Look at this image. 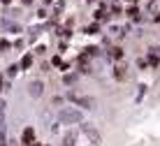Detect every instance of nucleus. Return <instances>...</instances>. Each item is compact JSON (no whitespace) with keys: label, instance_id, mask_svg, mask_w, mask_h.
I'll use <instances>...</instances> for the list:
<instances>
[{"label":"nucleus","instance_id":"obj_1","mask_svg":"<svg viewBox=\"0 0 160 146\" xmlns=\"http://www.w3.org/2000/svg\"><path fill=\"white\" fill-rule=\"evenodd\" d=\"M56 121L60 125H81L84 123V114H81L79 107H60L56 114Z\"/></svg>","mask_w":160,"mask_h":146},{"label":"nucleus","instance_id":"obj_2","mask_svg":"<svg viewBox=\"0 0 160 146\" xmlns=\"http://www.w3.org/2000/svg\"><path fill=\"white\" fill-rule=\"evenodd\" d=\"M79 130H81V132H84L86 137H88V142H91L93 146H100V144H102V134L98 132L95 128L91 125V123H81V125H79Z\"/></svg>","mask_w":160,"mask_h":146},{"label":"nucleus","instance_id":"obj_3","mask_svg":"<svg viewBox=\"0 0 160 146\" xmlns=\"http://www.w3.org/2000/svg\"><path fill=\"white\" fill-rule=\"evenodd\" d=\"M19 142H21V146H32V144L37 142V132H35V128H32V125H26L23 130H21Z\"/></svg>","mask_w":160,"mask_h":146},{"label":"nucleus","instance_id":"obj_4","mask_svg":"<svg viewBox=\"0 0 160 146\" xmlns=\"http://www.w3.org/2000/svg\"><path fill=\"white\" fill-rule=\"evenodd\" d=\"M44 88H47V86H44L42 79H32V81H28V95H30L32 100H40L42 95H44Z\"/></svg>","mask_w":160,"mask_h":146},{"label":"nucleus","instance_id":"obj_5","mask_svg":"<svg viewBox=\"0 0 160 146\" xmlns=\"http://www.w3.org/2000/svg\"><path fill=\"white\" fill-rule=\"evenodd\" d=\"M112 77H114L116 81H128V77H130L128 65H123V63H114V67H112Z\"/></svg>","mask_w":160,"mask_h":146},{"label":"nucleus","instance_id":"obj_6","mask_svg":"<svg viewBox=\"0 0 160 146\" xmlns=\"http://www.w3.org/2000/svg\"><path fill=\"white\" fill-rule=\"evenodd\" d=\"M74 104L79 107V109H95V100H93L91 95H77Z\"/></svg>","mask_w":160,"mask_h":146},{"label":"nucleus","instance_id":"obj_7","mask_svg":"<svg viewBox=\"0 0 160 146\" xmlns=\"http://www.w3.org/2000/svg\"><path fill=\"white\" fill-rule=\"evenodd\" d=\"M107 56L114 60V63H121V60H123V56H125V51H123V47H121V44H114V47H109Z\"/></svg>","mask_w":160,"mask_h":146},{"label":"nucleus","instance_id":"obj_8","mask_svg":"<svg viewBox=\"0 0 160 146\" xmlns=\"http://www.w3.org/2000/svg\"><path fill=\"white\" fill-rule=\"evenodd\" d=\"M51 67H56V70H60L65 74V72L70 70V63H68V60H63V56H60V53H56V56H51Z\"/></svg>","mask_w":160,"mask_h":146},{"label":"nucleus","instance_id":"obj_9","mask_svg":"<svg viewBox=\"0 0 160 146\" xmlns=\"http://www.w3.org/2000/svg\"><path fill=\"white\" fill-rule=\"evenodd\" d=\"M77 144H79V134H77L74 130L65 132L63 137H60V146H77Z\"/></svg>","mask_w":160,"mask_h":146},{"label":"nucleus","instance_id":"obj_10","mask_svg":"<svg viewBox=\"0 0 160 146\" xmlns=\"http://www.w3.org/2000/svg\"><path fill=\"white\" fill-rule=\"evenodd\" d=\"M60 81H63V86H68V88H72L74 86V83L77 81H79V72H65V74H63V79H60Z\"/></svg>","mask_w":160,"mask_h":146},{"label":"nucleus","instance_id":"obj_11","mask_svg":"<svg viewBox=\"0 0 160 146\" xmlns=\"http://www.w3.org/2000/svg\"><path fill=\"white\" fill-rule=\"evenodd\" d=\"M32 63H35V56H32V51H28V53H23V56H21L19 67L26 72V70H30V67H32Z\"/></svg>","mask_w":160,"mask_h":146},{"label":"nucleus","instance_id":"obj_12","mask_svg":"<svg viewBox=\"0 0 160 146\" xmlns=\"http://www.w3.org/2000/svg\"><path fill=\"white\" fill-rule=\"evenodd\" d=\"M125 16H130L135 23H139V21H142V12H139V7H137V5H130V7L125 9Z\"/></svg>","mask_w":160,"mask_h":146},{"label":"nucleus","instance_id":"obj_13","mask_svg":"<svg viewBox=\"0 0 160 146\" xmlns=\"http://www.w3.org/2000/svg\"><path fill=\"white\" fill-rule=\"evenodd\" d=\"M84 53H86V56H91V58H95V56L100 58V56H102V47H100V44H91V47H86V49H84Z\"/></svg>","mask_w":160,"mask_h":146},{"label":"nucleus","instance_id":"obj_14","mask_svg":"<svg viewBox=\"0 0 160 146\" xmlns=\"http://www.w3.org/2000/svg\"><path fill=\"white\" fill-rule=\"evenodd\" d=\"M21 72V67H19V63H12V65H7V70H5V77L7 79H14L16 74Z\"/></svg>","mask_w":160,"mask_h":146},{"label":"nucleus","instance_id":"obj_15","mask_svg":"<svg viewBox=\"0 0 160 146\" xmlns=\"http://www.w3.org/2000/svg\"><path fill=\"white\" fill-rule=\"evenodd\" d=\"M84 33H86V35H100V23H98V21L88 23V26L84 28Z\"/></svg>","mask_w":160,"mask_h":146},{"label":"nucleus","instance_id":"obj_16","mask_svg":"<svg viewBox=\"0 0 160 146\" xmlns=\"http://www.w3.org/2000/svg\"><path fill=\"white\" fill-rule=\"evenodd\" d=\"M65 102H68V100H65V95H53V98H51V107H56V109L65 107Z\"/></svg>","mask_w":160,"mask_h":146},{"label":"nucleus","instance_id":"obj_17","mask_svg":"<svg viewBox=\"0 0 160 146\" xmlns=\"http://www.w3.org/2000/svg\"><path fill=\"white\" fill-rule=\"evenodd\" d=\"M2 28H5V30H12V33H21V30H23L19 23H12V21H2Z\"/></svg>","mask_w":160,"mask_h":146},{"label":"nucleus","instance_id":"obj_18","mask_svg":"<svg viewBox=\"0 0 160 146\" xmlns=\"http://www.w3.org/2000/svg\"><path fill=\"white\" fill-rule=\"evenodd\" d=\"M65 12V3L60 0V3H56L53 5V19H60V14Z\"/></svg>","mask_w":160,"mask_h":146},{"label":"nucleus","instance_id":"obj_19","mask_svg":"<svg viewBox=\"0 0 160 146\" xmlns=\"http://www.w3.org/2000/svg\"><path fill=\"white\" fill-rule=\"evenodd\" d=\"M9 49H14V44H12V42H9V40H5V37H2V40H0V53H5V51H9Z\"/></svg>","mask_w":160,"mask_h":146},{"label":"nucleus","instance_id":"obj_20","mask_svg":"<svg viewBox=\"0 0 160 146\" xmlns=\"http://www.w3.org/2000/svg\"><path fill=\"white\" fill-rule=\"evenodd\" d=\"M9 144V137H7V130H0V146H7Z\"/></svg>","mask_w":160,"mask_h":146},{"label":"nucleus","instance_id":"obj_21","mask_svg":"<svg viewBox=\"0 0 160 146\" xmlns=\"http://www.w3.org/2000/svg\"><path fill=\"white\" fill-rule=\"evenodd\" d=\"M44 51H47V44H37L35 51H32V56H44Z\"/></svg>","mask_w":160,"mask_h":146},{"label":"nucleus","instance_id":"obj_22","mask_svg":"<svg viewBox=\"0 0 160 146\" xmlns=\"http://www.w3.org/2000/svg\"><path fill=\"white\" fill-rule=\"evenodd\" d=\"M137 67H139V70H148V60L146 58H139V60H137Z\"/></svg>","mask_w":160,"mask_h":146},{"label":"nucleus","instance_id":"obj_23","mask_svg":"<svg viewBox=\"0 0 160 146\" xmlns=\"http://www.w3.org/2000/svg\"><path fill=\"white\" fill-rule=\"evenodd\" d=\"M5 111H7V100L0 98V116H5Z\"/></svg>","mask_w":160,"mask_h":146},{"label":"nucleus","instance_id":"obj_24","mask_svg":"<svg viewBox=\"0 0 160 146\" xmlns=\"http://www.w3.org/2000/svg\"><path fill=\"white\" fill-rule=\"evenodd\" d=\"M137 88H139V95H137V102H142V98H144V93H146V86H144V83H139Z\"/></svg>","mask_w":160,"mask_h":146},{"label":"nucleus","instance_id":"obj_25","mask_svg":"<svg viewBox=\"0 0 160 146\" xmlns=\"http://www.w3.org/2000/svg\"><path fill=\"white\" fill-rule=\"evenodd\" d=\"M40 70H42V72H49V70H51V60H49V63H47V60H42V63H40Z\"/></svg>","mask_w":160,"mask_h":146},{"label":"nucleus","instance_id":"obj_26","mask_svg":"<svg viewBox=\"0 0 160 146\" xmlns=\"http://www.w3.org/2000/svg\"><path fill=\"white\" fill-rule=\"evenodd\" d=\"M47 16H49V12H47L44 7H40V9H37V19H47Z\"/></svg>","mask_w":160,"mask_h":146},{"label":"nucleus","instance_id":"obj_27","mask_svg":"<svg viewBox=\"0 0 160 146\" xmlns=\"http://www.w3.org/2000/svg\"><path fill=\"white\" fill-rule=\"evenodd\" d=\"M23 47H26V40H21V37H19V40L14 42V49H23Z\"/></svg>","mask_w":160,"mask_h":146},{"label":"nucleus","instance_id":"obj_28","mask_svg":"<svg viewBox=\"0 0 160 146\" xmlns=\"http://www.w3.org/2000/svg\"><path fill=\"white\" fill-rule=\"evenodd\" d=\"M65 49H68V42H58V51H60V53H63V51H65Z\"/></svg>","mask_w":160,"mask_h":146},{"label":"nucleus","instance_id":"obj_29","mask_svg":"<svg viewBox=\"0 0 160 146\" xmlns=\"http://www.w3.org/2000/svg\"><path fill=\"white\" fill-rule=\"evenodd\" d=\"M153 23H160V12H156V14H153Z\"/></svg>","mask_w":160,"mask_h":146},{"label":"nucleus","instance_id":"obj_30","mask_svg":"<svg viewBox=\"0 0 160 146\" xmlns=\"http://www.w3.org/2000/svg\"><path fill=\"white\" fill-rule=\"evenodd\" d=\"M35 3V0H21V5H23V7H28V5H32Z\"/></svg>","mask_w":160,"mask_h":146},{"label":"nucleus","instance_id":"obj_31","mask_svg":"<svg viewBox=\"0 0 160 146\" xmlns=\"http://www.w3.org/2000/svg\"><path fill=\"white\" fill-rule=\"evenodd\" d=\"M0 3H2V5H9V3H12V0H0Z\"/></svg>","mask_w":160,"mask_h":146},{"label":"nucleus","instance_id":"obj_32","mask_svg":"<svg viewBox=\"0 0 160 146\" xmlns=\"http://www.w3.org/2000/svg\"><path fill=\"white\" fill-rule=\"evenodd\" d=\"M42 3H44V5H51V3H53V0H42Z\"/></svg>","mask_w":160,"mask_h":146},{"label":"nucleus","instance_id":"obj_33","mask_svg":"<svg viewBox=\"0 0 160 146\" xmlns=\"http://www.w3.org/2000/svg\"><path fill=\"white\" fill-rule=\"evenodd\" d=\"M88 3H100V0H88Z\"/></svg>","mask_w":160,"mask_h":146}]
</instances>
